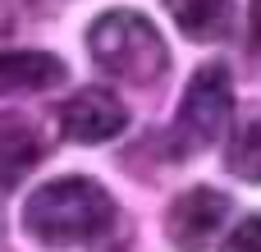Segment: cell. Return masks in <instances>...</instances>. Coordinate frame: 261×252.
I'll return each mask as SVG.
<instances>
[{
    "mask_svg": "<svg viewBox=\"0 0 261 252\" xmlns=\"http://www.w3.org/2000/svg\"><path fill=\"white\" fill-rule=\"evenodd\" d=\"M119 220L115 197L87 179V174H64L28 193L23 202V234H32L41 248H78V243H101V234Z\"/></svg>",
    "mask_w": 261,
    "mask_h": 252,
    "instance_id": "obj_1",
    "label": "cell"
},
{
    "mask_svg": "<svg viewBox=\"0 0 261 252\" xmlns=\"http://www.w3.org/2000/svg\"><path fill=\"white\" fill-rule=\"evenodd\" d=\"M225 216H229V197H225L220 188L197 184V188H188V193H179V197L170 202V211H165V234H170V243L179 252H202L216 234H220Z\"/></svg>",
    "mask_w": 261,
    "mask_h": 252,
    "instance_id": "obj_4",
    "label": "cell"
},
{
    "mask_svg": "<svg viewBox=\"0 0 261 252\" xmlns=\"http://www.w3.org/2000/svg\"><path fill=\"white\" fill-rule=\"evenodd\" d=\"M174 23L193 41H225L234 32V5L229 0H174Z\"/></svg>",
    "mask_w": 261,
    "mask_h": 252,
    "instance_id": "obj_7",
    "label": "cell"
},
{
    "mask_svg": "<svg viewBox=\"0 0 261 252\" xmlns=\"http://www.w3.org/2000/svg\"><path fill=\"white\" fill-rule=\"evenodd\" d=\"M225 170L243 184H261V106L234 124L225 142Z\"/></svg>",
    "mask_w": 261,
    "mask_h": 252,
    "instance_id": "obj_8",
    "label": "cell"
},
{
    "mask_svg": "<svg viewBox=\"0 0 261 252\" xmlns=\"http://www.w3.org/2000/svg\"><path fill=\"white\" fill-rule=\"evenodd\" d=\"M225 133H234V83L225 64H202L188 78V92L174 115V142L179 152H206Z\"/></svg>",
    "mask_w": 261,
    "mask_h": 252,
    "instance_id": "obj_3",
    "label": "cell"
},
{
    "mask_svg": "<svg viewBox=\"0 0 261 252\" xmlns=\"http://www.w3.org/2000/svg\"><path fill=\"white\" fill-rule=\"evenodd\" d=\"M220 252H261V216H248V220L225 239Z\"/></svg>",
    "mask_w": 261,
    "mask_h": 252,
    "instance_id": "obj_10",
    "label": "cell"
},
{
    "mask_svg": "<svg viewBox=\"0 0 261 252\" xmlns=\"http://www.w3.org/2000/svg\"><path fill=\"white\" fill-rule=\"evenodd\" d=\"M252 55H257V64H261V0H252Z\"/></svg>",
    "mask_w": 261,
    "mask_h": 252,
    "instance_id": "obj_11",
    "label": "cell"
},
{
    "mask_svg": "<svg viewBox=\"0 0 261 252\" xmlns=\"http://www.w3.org/2000/svg\"><path fill=\"white\" fill-rule=\"evenodd\" d=\"M37 165V142L23 129H0V193H9Z\"/></svg>",
    "mask_w": 261,
    "mask_h": 252,
    "instance_id": "obj_9",
    "label": "cell"
},
{
    "mask_svg": "<svg viewBox=\"0 0 261 252\" xmlns=\"http://www.w3.org/2000/svg\"><path fill=\"white\" fill-rule=\"evenodd\" d=\"M87 51H92L101 73H110L119 83H133V87H151L170 69L165 37L138 9H106L87 28Z\"/></svg>",
    "mask_w": 261,
    "mask_h": 252,
    "instance_id": "obj_2",
    "label": "cell"
},
{
    "mask_svg": "<svg viewBox=\"0 0 261 252\" xmlns=\"http://www.w3.org/2000/svg\"><path fill=\"white\" fill-rule=\"evenodd\" d=\"M124 129H128V110H124V101H119L115 92H106V87H83V92H73V96L60 106V133H64L69 142L96 147V142L119 138Z\"/></svg>",
    "mask_w": 261,
    "mask_h": 252,
    "instance_id": "obj_5",
    "label": "cell"
},
{
    "mask_svg": "<svg viewBox=\"0 0 261 252\" xmlns=\"http://www.w3.org/2000/svg\"><path fill=\"white\" fill-rule=\"evenodd\" d=\"M69 78L64 60L50 51H32V46H9L0 51V96L14 92H50Z\"/></svg>",
    "mask_w": 261,
    "mask_h": 252,
    "instance_id": "obj_6",
    "label": "cell"
}]
</instances>
